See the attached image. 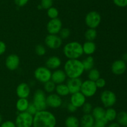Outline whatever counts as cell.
I'll return each mask as SVG.
<instances>
[{"label": "cell", "mask_w": 127, "mask_h": 127, "mask_svg": "<svg viewBox=\"0 0 127 127\" xmlns=\"http://www.w3.org/2000/svg\"><path fill=\"white\" fill-rule=\"evenodd\" d=\"M122 60L124 61H125V62H127V52L124 54V55L122 56Z\"/></svg>", "instance_id": "obj_46"}, {"label": "cell", "mask_w": 127, "mask_h": 127, "mask_svg": "<svg viewBox=\"0 0 127 127\" xmlns=\"http://www.w3.org/2000/svg\"><path fill=\"white\" fill-rule=\"evenodd\" d=\"M45 44L47 47L52 50L60 48L63 44V40L58 34H49L45 38Z\"/></svg>", "instance_id": "obj_10"}, {"label": "cell", "mask_w": 127, "mask_h": 127, "mask_svg": "<svg viewBox=\"0 0 127 127\" xmlns=\"http://www.w3.org/2000/svg\"><path fill=\"white\" fill-rule=\"evenodd\" d=\"M83 46V53L87 56H92L96 51V44L94 41H86Z\"/></svg>", "instance_id": "obj_20"}, {"label": "cell", "mask_w": 127, "mask_h": 127, "mask_svg": "<svg viewBox=\"0 0 127 127\" xmlns=\"http://www.w3.org/2000/svg\"><path fill=\"white\" fill-rule=\"evenodd\" d=\"M127 70V64L122 59L116 60L111 65V70L114 74L120 75L124 74Z\"/></svg>", "instance_id": "obj_14"}, {"label": "cell", "mask_w": 127, "mask_h": 127, "mask_svg": "<svg viewBox=\"0 0 127 127\" xmlns=\"http://www.w3.org/2000/svg\"><path fill=\"white\" fill-rule=\"evenodd\" d=\"M71 34V31L67 27H62L59 32V36L62 40L67 39Z\"/></svg>", "instance_id": "obj_33"}, {"label": "cell", "mask_w": 127, "mask_h": 127, "mask_svg": "<svg viewBox=\"0 0 127 127\" xmlns=\"http://www.w3.org/2000/svg\"><path fill=\"white\" fill-rule=\"evenodd\" d=\"M67 110H68V111H69V112H71V113H74V112H76L77 111L78 108L76 107L75 106L73 105L72 103H71L70 102H69L68 104V105H67Z\"/></svg>", "instance_id": "obj_43"}, {"label": "cell", "mask_w": 127, "mask_h": 127, "mask_svg": "<svg viewBox=\"0 0 127 127\" xmlns=\"http://www.w3.org/2000/svg\"><path fill=\"white\" fill-rule=\"evenodd\" d=\"M117 123L121 127H127V112L125 111L119 112L117 113L116 118Z\"/></svg>", "instance_id": "obj_28"}, {"label": "cell", "mask_w": 127, "mask_h": 127, "mask_svg": "<svg viewBox=\"0 0 127 127\" xmlns=\"http://www.w3.org/2000/svg\"><path fill=\"white\" fill-rule=\"evenodd\" d=\"M67 76L63 70L58 69L55 70L52 73L51 80L54 82L56 85L63 83L66 81Z\"/></svg>", "instance_id": "obj_18"}, {"label": "cell", "mask_w": 127, "mask_h": 127, "mask_svg": "<svg viewBox=\"0 0 127 127\" xmlns=\"http://www.w3.org/2000/svg\"><path fill=\"white\" fill-rule=\"evenodd\" d=\"M30 102L27 98H19L16 102V107L19 112H26Z\"/></svg>", "instance_id": "obj_22"}, {"label": "cell", "mask_w": 127, "mask_h": 127, "mask_svg": "<svg viewBox=\"0 0 127 127\" xmlns=\"http://www.w3.org/2000/svg\"><path fill=\"white\" fill-rule=\"evenodd\" d=\"M88 77L89 80L95 82L98 78L100 77V73L98 69L95 68H93L90 70H89Z\"/></svg>", "instance_id": "obj_30"}, {"label": "cell", "mask_w": 127, "mask_h": 127, "mask_svg": "<svg viewBox=\"0 0 127 127\" xmlns=\"http://www.w3.org/2000/svg\"><path fill=\"white\" fill-rule=\"evenodd\" d=\"M26 112H28L29 114L32 115V116H33L36 113H37V112H38V110H37V108L35 107V106L33 104V103H30L29 105V107H28V108H27V110Z\"/></svg>", "instance_id": "obj_39"}, {"label": "cell", "mask_w": 127, "mask_h": 127, "mask_svg": "<svg viewBox=\"0 0 127 127\" xmlns=\"http://www.w3.org/2000/svg\"><path fill=\"white\" fill-rule=\"evenodd\" d=\"M107 123L108 122L105 118L100 120H95L93 127H106Z\"/></svg>", "instance_id": "obj_37"}, {"label": "cell", "mask_w": 127, "mask_h": 127, "mask_svg": "<svg viewBox=\"0 0 127 127\" xmlns=\"http://www.w3.org/2000/svg\"><path fill=\"white\" fill-rule=\"evenodd\" d=\"M29 0H14V2L19 7H23L27 4Z\"/></svg>", "instance_id": "obj_42"}, {"label": "cell", "mask_w": 127, "mask_h": 127, "mask_svg": "<svg viewBox=\"0 0 127 127\" xmlns=\"http://www.w3.org/2000/svg\"><path fill=\"white\" fill-rule=\"evenodd\" d=\"M95 122V119L91 113L84 114L79 120L81 127H93Z\"/></svg>", "instance_id": "obj_21"}, {"label": "cell", "mask_w": 127, "mask_h": 127, "mask_svg": "<svg viewBox=\"0 0 127 127\" xmlns=\"http://www.w3.org/2000/svg\"><path fill=\"white\" fill-rule=\"evenodd\" d=\"M62 22L59 18L52 19L47 24V31L49 34H58L62 28Z\"/></svg>", "instance_id": "obj_11"}, {"label": "cell", "mask_w": 127, "mask_h": 127, "mask_svg": "<svg viewBox=\"0 0 127 127\" xmlns=\"http://www.w3.org/2000/svg\"><path fill=\"white\" fill-rule=\"evenodd\" d=\"M16 95L19 98H27L31 93V88L28 83L22 82L16 87Z\"/></svg>", "instance_id": "obj_16"}, {"label": "cell", "mask_w": 127, "mask_h": 127, "mask_svg": "<svg viewBox=\"0 0 127 127\" xmlns=\"http://www.w3.org/2000/svg\"><path fill=\"white\" fill-rule=\"evenodd\" d=\"M2 116L0 115V125L2 123Z\"/></svg>", "instance_id": "obj_47"}, {"label": "cell", "mask_w": 127, "mask_h": 127, "mask_svg": "<svg viewBox=\"0 0 127 127\" xmlns=\"http://www.w3.org/2000/svg\"><path fill=\"white\" fill-rule=\"evenodd\" d=\"M47 107L52 108H60L63 104V100L62 97L57 93H49L46 98Z\"/></svg>", "instance_id": "obj_12"}, {"label": "cell", "mask_w": 127, "mask_h": 127, "mask_svg": "<svg viewBox=\"0 0 127 127\" xmlns=\"http://www.w3.org/2000/svg\"><path fill=\"white\" fill-rule=\"evenodd\" d=\"M33 116L28 112H20L15 120L16 127H32L33 126Z\"/></svg>", "instance_id": "obj_5"}, {"label": "cell", "mask_w": 127, "mask_h": 127, "mask_svg": "<svg viewBox=\"0 0 127 127\" xmlns=\"http://www.w3.org/2000/svg\"><path fill=\"white\" fill-rule=\"evenodd\" d=\"M6 51V45L4 42L0 41V56L3 54Z\"/></svg>", "instance_id": "obj_44"}, {"label": "cell", "mask_w": 127, "mask_h": 127, "mask_svg": "<svg viewBox=\"0 0 127 127\" xmlns=\"http://www.w3.org/2000/svg\"><path fill=\"white\" fill-rule=\"evenodd\" d=\"M97 89L95 82L88 79L82 82L80 92L86 97H92L95 95Z\"/></svg>", "instance_id": "obj_9"}, {"label": "cell", "mask_w": 127, "mask_h": 127, "mask_svg": "<svg viewBox=\"0 0 127 127\" xmlns=\"http://www.w3.org/2000/svg\"><path fill=\"white\" fill-rule=\"evenodd\" d=\"M45 92L42 89H37L34 92L33 97V104L35 106L38 111H42L47 110V105L46 102Z\"/></svg>", "instance_id": "obj_4"}, {"label": "cell", "mask_w": 127, "mask_h": 127, "mask_svg": "<svg viewBox=\"0 0 127 127\" xmlns=\"http://www.w3.org/2000/svg\"><path fill=\"white\" fill-rule=\"evenodd\" d=\"M101 103L105 108H110L115 105L117 102V96L113 91L105 90L101 92L100 95Z\"/></svg>", "instance_id": "obj_6"}, {"label": "cell", "mask_w": 127, "mask_h": 127, "mask_svg": "<svg viewBox=\"0 0 127 127\" xmlns=\"http://www.w3.org/2000/svg\"><path fill=\"white\" fill-rule=\"evenodd\" d=\"M35 52L37 56H43L45 55L47 51L44 46L42 44H37L35 47Z\"/></svg>", "instance_id": "obj_34"}, {"label": "cell", "mask_w": 127, "mask_h": 127, "mask_svg": "<svg viewBox=\"0 0 127 127\" xmlns=\"http://www.w3.org/2000/svg\"><path fill=\"white\" fill-rule=\"evenodd\" d=\"M53 4V0H41L40 6L42 9H48L50 7H52Z\"/></svg>", "instance_id": "obj_36"}, {"label": "cell", "mask_w": 127, "mask_h": 127, "mask_svg": "<svg viewBox=\"0 0 127 127\" xmlns=\"http://www.w3.org/2000/svg\"><path fill=\"white\" fill-rule=\"evenodd\" d=\"M63 70L68 78H80L84 70L81 61L79 59H68L64 64Z\"/></svg>", "instance_id": "obj_2"}, {"label": "cell", "mask_w": 127, "mask_h": 127, "mask_svg": "<svg viewBox=\"0 0 127 127\" xmlns=\"http://www.w3.org/2000/svg\"><path fill=\"white\" fill-rule=\"evenodd\" d=\"M52 71L47 67L40 66L35 70L33 75L35 78L39 82L45 83V82L50 80L52 77Z\"/></svg>", "instance_id": "obj_7"}, {"label": "cell", "mask_w": 127, "mask_h": 127, "mask_svg": "<svg viewBox=\"0 0 127 127\" xmlns=\"http://www.w3.org/2000/svg\"><path fill=\"white\" fill-rule=\"evenodd\" d=\"M86 102V97L81 92L71 94L70 97V103L77 108H81Z\"/></svg>", "instance_id": "obj_17"}, {"label": "cell", "mask_w": 127, "mask_h": 127, "mask_svg": "<svg viewBox=\"0 0 127 127\" xmlns=\"http://www.w3.org/2000/svg\"><path fill=\"white\" fill-rule=\"evenodd\" d=\"M5 65L9 70L14 71L18 68L20 65V58L17 54H11L9 55L5 61Z\"/></svg>", "instance_id": "obj_13"}, {"label": "cell", "mask_w": 127, "mask_h": 127, "mask_svg": "<svg viewBox=\"0 0 127 127\" xmlns=\"http://www.w3.org/2000/svg\"><path fill=\"white\" fill-rule=\"evenodd\" d=\"M63 52L68 59H79L83 55V46L78 41H71L66 44Z\"/></svg>", "instance_id": "obj_3"}, {"label": "cell", "mask_w": 127, "mask_h": 127, "mask_svg": "<svg viewBox=\"0 0 127 127\" xmlns=\"http://www.w3.org/2000/svg\"><path fill=\"white\" fill-rule=\"evenodd\" d=\"M95 83L97 88H102L105 87V85H106V81L104 78L100 77L95 81Z\"/></svg>", "instance_id": "obj_38"}, {"label": "cell", "mask_w": 127, "mask_h": 127, "mask_svg": "<svg viewBox=\"0 0 127 127\" xmlns=\"http://www.w3.org/2000/svg\"><path fill=\"white\" fill-rule=\"evenodd\" d=\"M0 127H16V126L14 122L12 121L7 120L2 122L0 125Z\"/></svg>", "instance_id": "obj_41"}, {"label": "cell", "mask_w": 127, "mask_h": 127, "mask_svg": "<svg viewBox=\"0 0 127 127\" xmlns=\"http://www.w3.org/2000/svg\"><path fill=\"white\" fill-rule=\"evenodd\" d=\"M82 62H83L85 71H89L93 68H94V57L92 56H88L86 58L82 61Z\"/></svg>", "instance_id": "obj_27"}, {"label": "cell", "mask_w": 127, "mask_h": 127, "mask_svg": "<svg viewBox=\"0 0 127 127\" xmlns=\"http://www.w3.org/2000/svg\"><path fill=\"white\" fill-rule=\"evenodd\" d=\"M97 36V32L95 29L88 28L84 33V37L86 41H94L96 39Z\"/></svg>", "instance_id": "obj_29"}, {"label": "cell", "mask_w": 127, "mask_h": 127, "mask_svg": "<svg viewBox=\"0 0 127 127\" xmlns=\"http://www.w3.org/2000/svg\"><path fill=\"white\" fill-rule=\"evenodd\" d=\"M43 84H44L43 85V89H44V92L46 93H53V92L55 90L56 84L51 80L45 82Z\"/></svg>", "instance_id": "obj_31"}, {"label": "cell", "mask_w": 127, "mask_h": 127, "mask_svg": "<svg viewBox=\"0 0 127 127\" xmlns=\"http://www.w3.org/2000/svg\"><path fill=\"white\" fill-rule=\"evenodd\" d=\"M47 16L49 17L50 19H55L58 18V15H59V11L57 9V8L55 7H51L49 9H47Z\"/></svg>", "instance_id": "obj_32"}, {"label": "cell", "mask_w": 127, "mask_h": 127, "mask_svg": "<svg viewBox=\"0 0 127 127\" xmlns=\"http://www.w3.org/2000/svg\"><path fill=\"white\" fill-rule=\"evenodd\" d=\"M56 93L59 96L62 97H66L69 94V91L68 86L66 83H60L56 85L55 90Z\"/></svg>", "instance_id": "obj_24"}, {"label": "cell", "mask_w": 127, "mask_h": 127, "mask_svg": "<svg viewBox=\"0 0 127 127\" xmlns=\"http://www.w3.org/2000/svg\"><path fill=\"white\" fill-rule=\"evenodd\" d=\"M117 116V112L112 107L107 108L105 110L104 118L107 120L108 122H113L115 120H116Z\"/></svg>", "instance_id": "obj_26"}, {"label": "cell", "mask_w": 127, "mask_h": 127, "mask_svg": "<svg viewBox=\"0 0 127 127\" xmlns=\"http://www.w3.org/2000/svg\"><path fill=\"white\" fill-rule=\"evenodd\" d=\"M114 3L120 7H125L127 6V0H113Z\"/></svg>", "instance_id": "obj_40"}, {"label": "cell", "mask_w": 127, "mask_h": 127, "mask_svg": "<svg viewBox=\"0 0 127 127\" xmlns=\"http://www.w3.org/2000/svg\"><path fill=\"white\" fill-rule=\"evenodd\" d=\"M82 82L83 81L80 78H68L66 84L68 86L69 93L73 94V93L80 92Z\"/></svg>", "instance_id": "obj_15"}, {"label": "cell", "mask_w": 127, "mask_h": 127, "mask_svg": "<svg viewBox=\"0 0 127 127\" xmlns=\"http://www.w3.org/2000/svg\"><path fill=\"white\" fill-rule=\"evenodd\" d=\"M102 17L100 14L95 11L88 12L85 17V24L88 28L96 29L101 22Z\"/></svg>", "instance_id": "obj_8"}, {"label": "cell", "mask_w": 127, "mask_h": 127, "mask_svg": "<svg viewBox=\"0 0 127 127\" xmlns=\"http://www.w3.org/2000/svg\"><path fill=\"white\" fill-rule=\"evenodd\" d=\"M107 127H121V126L117 122H113V123L109 124L107 126Z\"/></svg>", "instance_id": "obj_45"}, {"label": "cell", "mask_w": 127, "mask_h": 127, "mask_svg": "<svg viewBox=\"0 0 127 127\" xmlns=\"http://www.w3.org/2000/svg\"><path fill=\"white\" fill-rule=\"evenodd\" d=\"M105 110L104 108L100 106H97V107L93 108V110H92L91 115L95 120H97L102 119L105 117Z\"/></svg>", "instance_id": "obj_23"}, {"label": "cell", "mask_w": 127, "mask_h": 127, "mask_svg": "<svg viewBox=\"0 0 127 127\" xmlns=\"http://www.w3.org/2000/svg\"><path fill=\"white\" fill-rule=\"evenodd\" d=\"M82 111L84 114H89L91 113L92 110L93 109V105L90 102H86L82 106Z\"/></svg>", "instance_id": "obj_35"}, {"label": "cell", "mask_w": 127, "mask_h": 127, "mask_svg": "<svg viewBox=\"0 0 127 127\" xmlns=\"http://www.w3.org/2000/svg\"><path fill=\"white\" fill-rule=\"evenodd\" d=\"M66 127H79V120L74 115L68 116L64 121Z\"/></svg>", "instance_id": "obj_25"}, {"label": "cell", "mask_w": 127, "mask_h": 127, "mask_svg": "<svg viewBox=\"0 0 127 127\" xmlns=\"http://www.w3.org/2000/svg\"><path fill=\"white\" fill-rule=\"evenodd\" d=\"M56 125V117L47 110L38 111L33 115V127H55Z\"/></svg>", "instance_id": "obj_1"}, {"label": "cell", "mask_w": 127, "mask_h": 127, "mask_svg": "<svg viewBox=\"0 0 127 127\" xmlns=\"http://www.w3.org/2000/svg\"><path fill=\"white\" fill-rule=\"evenodd\" d=\"M46 67L50 70H57L62 65V60L59 57L56 56H52L48 57L45 62Z\"/></svg>", "instance_id": "obj_19"}]
</instances>
